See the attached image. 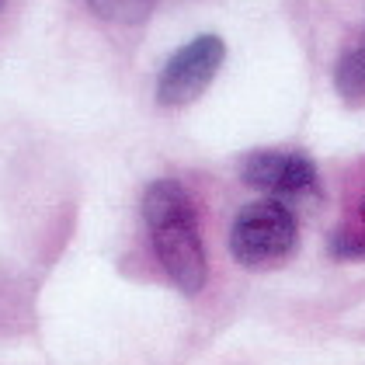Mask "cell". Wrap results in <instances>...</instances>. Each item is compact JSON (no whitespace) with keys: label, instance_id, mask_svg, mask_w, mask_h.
Returning a JSON list of instances; mask_svg holds the SVG:
<instances>
[{"label":"cell","instance_id":"obj_1","mask_svg":"<svg viewBox=\"0 0 365 365\" xmlns=\"http://www.w3.org/2000/svg\"><path fill=\"white\" fill-rule=\"evenodd\" d=\"M143 220L168 279L185 296H198L209 279V257H205L195 202L188 195V188L174 178L153 181L143 192Z\"/></svg>","mask_w":365,"mask_h":365},{"label":"cell","instance_id":"obj_2","mask_svg":"<svg viewBox=\"0 0 365 365\" xmlns=\"http://www.w3.org/2000/svg\"><path fill=\"white\" fill-rule=\"evenodd\" d=\"M299 240V226L289 205H282L279 198H264L251 202L237 212V220L230 226V254L244 264V268H264L275 264L285 254H292Z\"/></svg>","mask_w":365,"mask_h":365},{"label":"cell","instance_id":"obj_3","mask_svg":"<svg viewBox=\"0 0 365 365\" xmlns=\"http://www.w3.org/2000/svg\"><path fill=\"white\" fill-rule=\"evenodd\" d=\"M226 59V46L220 35H198L188 46H181L174 56L164 63L157 77V101L168 108L192 105L205 94V87L216 81L220 66Z\"/></svg>","mask_w":365,"mask_h":365},{"label":"cell","instance_id":"obj_4","mask_svg":"<svg viewBox=\"0 0 365 365\" xmlns=\"http://www.w3.org/2000/svg\"><path fill=\"white\" fill-rule=\"evenodd\" d=\"M244 181L257 188V192H268V195H303L317 185V168L313 160L303 153H282V150H261L251 153L244 160Z\"/></svg>","mask_w":365,"mask_h":365},{"label":"cell","instance_id":"obj_5","mask_svg":"<svg viewBox=\"0 0 365 365\" xmlns=\"http://www.w3.org/2000/svg\"><path fill=\"white\" fill-rule=\"evenodd\" d=\"M334 91L344 105H365V31L355 46H348L334 66Z\"/></svg>","mask_w":365,"mask_h":365},{"label":"cell","instance_id":"obj_6","mask_svg":"<svg viewBox=\"0 0 365 365\" xmlns=\"http://www.w3.org/2000/svg\"><path fill=\"white\" fill-rule=\"evenodd\" d=\"M87 7L115 25H140L150 18V7L153 0H87Z\"/></svg>","mask_w":365,"mask_h":365},{"label":"cell","instance_id":"obj_7","mask_svg":"<svg viewBox=\"0 0 365 365\" xmlns=\"http://www.w3.org/2000/svg\"><path fill=\"white\" fill-rule=\"evenodd\" d=\"M331 257H337V261H359V257H365V233H359V230H337L331 237Z\"/></svg>","mask_w":365,"mask_h":365},{"label":"cell","instance_id":"obj_8","mask_svg":"<svg viewBox=\"0 0 365 365\" xmlns=\"http://www.w3.org/2000/svg\"><path fill=\"white\" fill-rule=\"evenodd\" d=\"M362 223H365V202H362Z\"/></svg>","mask_w":365,"mask_h":365},{"label":"cell","instance_id":"obj_9","mask_svg":"<svg viewBox=\"0 0 365 365\" xmlns=\"http://www.w3.org/2000/svg\"><path fill=\"white\" fill-rule=\"evenodd\" d=\"M0 11H4V0H0Z\"/></svg>","mask_w":365,"mask_h":365}]
</instances>
